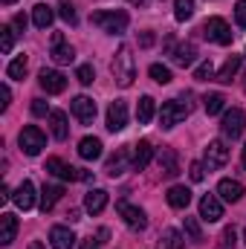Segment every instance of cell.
Here are the masks:
<instances>
[{
  "label": "cell",
  "instance_id": "cell-1",
  "mask_svg": "<svg viewBox=\"0 0 246 249\" xmlns=\"http://www.w3.org/2000/svg\"><path fill=\"white\" fill-rule=\"evenodd\" d=\"M110 70H113V78H116L119 87H130L133 84L136 64H133V55H130V47H119V53H116V58L110 64Z\"/></svg>",
  "mask_w": 246,
  "mask_h": 249
},
{
  "label": "cell",
  "instance_id": "cell-2",
  "mask_svg": "<svg viewBox=\"0 0 246 249\" xmlns=\"http://www.w3.org/2000/svg\"><path fill=\"white\" fill-rule=\"evenodd\" d=\"M90 20L102 29V32H107V35H119V32H124L127 29V12H122V9H113V12H93L90 15Z\"/></svg>",
  "mask_w": 246,
  "mask_h": 249
},
{
  "label": "cell",
  "instance_id": "cell-3",
  "mask_svg": "<svg viewBox=\"0 0 246 249\" xmlns=\"http://www.w3.org/2000/svg\"><path fill=\"white\" fill-rule=\"evenodd\" d=\"M18 145H20V151H23L26 157H38V154L47 148V136H44L41 127L26 124V127L20 130V136H18Z\"/></svg>",
  "mask_w": 246,
  "mask_h": 249
},
{
  "label": "cell",
  "instance_id": "cell-4",
  "mask_svg": "<svg viewBox=\"0 0 246 249\" xmlns=\"http://www.w3.org/2000/svg\"><path fill=\"white\" fill-rule=\"evenodd\" d=\"M191 113V105L183 102V99H171V102H165L162 105V110H159V124L162 127H174V124H180Z\"/></svg>",
  "mask_w": 246,
  "mask_h": 249
},
{
  "label": "cell",
  "instance_id": "cell-5",
  "mask_svg": "<svg viewBox=\"0 0 246 249\" xmlns=\"http://www.w3.org/2000/svg\"><path fill=\"white\" fill-rule=\"evenodd\" d=\"M203 35H206L209 41L220 44V47H229V44H232V29H229V23H226L223 18H209V20L203 23Z\"/></svg>",
  "mask_w": 246,
  "mask_h": 249
},
{
  "label": "cell",
  "instance_id": "cell-6",
  "mask_svg": "<svg viewBox=\"0 0 246 249\" xmlns=\"http://www.w3.org/2000/svg\"><path fill=\"white\" fill-rule=\"evenodd\" d=\"M47 171H50V174H55L58 180H70V183H75V180H90V174H87V171L67 165V162L58 160V157H50V160H47Z\"/></svg>",
  "mask_w": 246,
  "mask_h": 249
},
{
  "label": "cell",
  "instance_id": "cell-7",
  "mask_svg": "<svg viewBox=\"0 0 246 249\" xmlns=\"http://www.w3.org/2000/svg\"><path fill=\"white\" fill-rule=\"evenodd\" d=\"M244 124H246L244 110H241V107H232V110H226V113H223L220 130H223V136H226V139H238V136L244 133Z\"/></svg>",
  "mask_w": 246,
  "mask_h": 249
},
{
  "label": "cell",
  "instance_id": "cell-8",
  "mask_svg": "<svg viewBox=\"0 0 246 249\" xmlns=\"http://www.w3.org/2000/svg\"><path fill=\"white\" fill-rule=\"evenodd\" d=\"M229 162V148H226V142L223 139H214V142H209L206 145V168L209 171H214V168H223Z\"/></svg>",
  "mask_w": 246,
  "mask_h": 249
},
{
  "label": "cell",
  "instance_id": "cell-9",
  "mask_svg": "<svg viewBox=\"0 0 246 249\" xmlns=\"http://www.w3.org/2000/svg\"><path fill=\"white\" fill-rule=\"evenodd\" d=\"M70 110L81 124H93V119H96V102L90 96H75L70 102Z\"/></svg>",
  "mask_w": 246,
  "mask_h": 249
},
{
  "label": "cell",
  "instance_id": "cell-10",
  "mask_svg": "<svg viewBox=\"0 0 246 249\" xmlns=\"http://www.w3.org/2000/svg\"><path fill=\"white\" fill-rule=\"evenodd\" d=\"M38 84H41L50 96H55V93H64V90H67V75L58 72V70H41Z\"/></svg>",
  "mask_w": 246,
  "mask_h": 249
},
{
  "label": "cell",
  "instance_id": "cell-11",
  "mask_svg": "<svg viewBox=\"0 0 246 249\" xmlns=\"http://www.w3.org/2000/svg\"><path fill=\"white\" fill-rule=\"evenodd\" d=\"M127 165H133V157H130V151L127 148H116V154L107 160V165H105V174L107 177H119L127 171Z\"/></svg>",
  "mask_w": 246,
  "mask_h": 249
},
{
  "label": "cell",
  "instance_id": "cell-12",
  "mask_svg": "<svg viewBox=\"0 0 246 249\" xmlns=\"http://www.w3.org/2000/svg\"><path fill=\"white\" fill-rule=\"evenodd\" d=\"M200 217H203L206 223H217V220L223 217V203H220V197L206 194V197L200 200Z\"/></svg>",
  "mask_w": 246,
  "mask_h": 249
},
{
  "label": "cell",
  "instance_id": "cell-13",
  "mask_svg": "<svg viewBox=\"0 0 246 249\" xmlns=\"http://www.w3.org/2000/svg\"><path fill=\"white\" fill-rule=\"evenodd\" d=\"M116 212L122 214V220L130 226V229H145V223H148V217H145V212L139 209V206H130V203H119L116 206Z\"/></svg>",
  "mask_w": 246,
  "mask_h": 249
},
{
  "label": "cell",
  "instance_id": "cell-14",
  "mask_svg": "<svg viewBox=\"0 0 246 249\" xmlns=\"http://www.w3.org/2000/svg\"><path fill=\"white\" fill-rule=\"evenodd\" d=\"M124 124H127V105H124L122 99H116V102H110V107H107V130H124Z\"/></svg>",
  "mask_w": 246,
  "mask_h": 249
},
{
  "label": "cell",
  "instance_id": "cell-15",
  "mask_svg": "<svg viewBox=\"0 0 246 249\" xmlns=\"http://www.w3.org/2000/svg\"><path fill=\"white\" fill-rule=\"evenodd\" d=\"M12 200H15V206H18L20 212H29V209L35 206V186H32L29 180H23L20 186L15 188V194H12Z\"/></svg>",
  "mask_w": 246,
  "mask_h": 249
},
{
  "label": "cell",
  "instance_id": "cell-16",
  "mask_svg": "<svg viewBox=\"0 0 246 249\" xmlns=\"http://www.w3.org/2000/svg\"><path fill=\"white\" fill-rule=\"evenodd\" d=\"M151 160H154V145L148 139H142L139 145H133V165H130L133 171H145Z\"/></svg>",
  "mask_w": 246,
  "mask_h": 249
},
{
  "label": "cell",
  "instance_id": "cell-17",
  "mask_svg": "<svg viewBox=\"0 0 246 249\" xmlns=\"http://www.w3.org/2000/svg\"><path fill=\"white\" fill-rule=\"evenodd\" d=\"M50 247L53 249H72L75 247L72 229H67V226H53V229H50Z\"/></svg>",
  "mask_w": 246,
  "mask_h": 249
},
{
  "label": "cell",
  "instance_id": "cell-18",
  "mask_svg": "<svg viewBox=\"0 0 246 249\" xmlns=\"http://www.w3.org/2000/svg\"><path fill=\"white\" fill-rule=\"evenodd\" d=\"M78 157L87 160V162L99 160V157H102V139H96V136H84V139L78 142Z\"/></svg>",
  "mask_w": 246,
  "mask_h": 249
},
{
  "label": "cell",
  "instance_id": "cell-19",
  "mask_svg": "<svg viewBox=\"0 0 246 249\" xmlns=\"http://www.w3.org/2000/svg\"><path fill=\"white\" fill-rule=\"evenodd\" d=\"M105 206H107V191H105V188H93V191H87V197H84V209H87L90 214H102Z\"/></svg>",
  "mask_w": 246,
  "mask_h": 249
},
{
  "label": "cell",
  "instance_id": "cell-20",
  "mask_svg": "<svg viewBox=\"0 0 246 249\" xmlns=\"http://www.w3.org/2000/svg\"><path fill=\"white\" fill-rule=\"evenodd\" d=\"M15 235H18V217L9 214V212H3V214H0V244L9 247V244L15 241Z\"/></svg>",
  "mask_w": 246,
  "mask_h": 249
},
{
  "label": "cell",
  "instance_id": "cell-21",
  "mask_svg": "<svg viewBox=\"0 0 246 249\" xmlns=\"http://www.w3.org/2000/svg\"><path fill=\"white\" fill-rule=\"evenodd\" d=\"M217 194H220V200H226V203H238V200L244 197V186H241L238 180H220V183H217Z\"/></svg>",
  "mask_w": 246,
  "mask_h": 249
},
{
  "label": "cell",
  "instance_id": "cell-22",
  "mask_svg": "<svg viewBox=\"0 0 246 249\" xmlns=\"http://www.w3.org/2000/svg\"><path fill=\"white\" fill-rule=\"evenodd\" d=\"M241 64H244V61H241V55H229V58H226V64L217 70V75H214V78H217L220 84H232V78L241 72Z\"/></svg>",
  "mask_w": 246,
  "mask_h": 249
},
{
  "label": "cell",
  "instance_id": "cell-23",
  "mask_svg": "<svg viewBox=\"0 0 246 249\" xmlns=\"http://www.w3.org/2000/svg\"><path fill=\"white\" fill-rule=\"evenodd\" d=\"M61 197H64V186H44V191H41V212L44 214L53 212Z\"/></svg>",
  "mask_w": 246,
  "mask_h": 249
},
{
  "label": "cell",
  "instance_id": "cell-24",
  "mask_svg": "<svg viewBox=\"0 0 246 249\" xmlns=\"http://www.w3.org/2000/svg\"><path fill=\"white\" fill-rule=\"evenodd\" d=\"M165 197H168V206H171V209H185V206L191 203V188H185V186H171Z\"/></svg>",
  "mask_w": 246,
  "mask_h": 249
},
{
  "label": "cell",
  "instance_id": "cell-25",
  "mask_svg": "<svg viewBox=\"0 0 246 249\" xmlns=\"http://www.w3.org/2000/svg\"><path fill=\"white\" fill-rule=\"evenodd\" d=\"M50 124H53V136L64 142L67 136H70V124H67V113L64 110H53L50 113Z\"/></svg>",
  "mask_w": 246,
  "mask_h": 249
},
{
  "label": "cell",
  "instance_id": "cell-26",
  "mask_svg": "<svg viewBox=\"0 0 246 249\" xmlns=\"http://www.w3.org/2000/svg\"><path fill=\"white\" fill-rule=\"evenodd\" d=\"M53 20H55V12H53V6H47V3H38V6L32 9V23H35L38 29H47Z\"/></svg>",
  "mask_w": 246,
  "mask_h": 249
},
{
  "label": "cell",
  "instance_id": "cell-27",
  "mask_svg": "<svg viewBox=\"0 0 246 249\" xmlns=\"http://www.w3.org/2000/svg\"><path fill=\"white\" fill-rule=\"evenodd\" d=\"M159 168H162V174H165V177H177V174H180V160H177V151L165 148V151H162V157H159Z\"/></svg>",
  "mask_w": 246,
  "mask_h": 249
},
{
  "label": "cell",
  "instance_id": "cell-28",
  "mask_svg": "<svg viewBox=\"0 0 246 249\" xmlns=\"http://www.w3.org/2000/svg\"><path fill=\"white\" fill-rule=\"evenodd\" d=\"M171 58H174L177 67H191V64L197 61V47H194V44H180Z\"/></svg>",
  "mask_w": 246,
  "mask_h": 249
},
{
  "label": "cell",
  "instance_id": "cell-29",
  "mask_svg": "<svg viewBox=\"0 0 246 249\" xmlns=\"http://www.w3.org/2000/svg\"><path fill=\"white\" fill-rule=\"evenodd\" d=\"M50 55H53V61L58 64V67L75 61V50H72L70 44H64V41L61 44H53V53H50Z\"/></svg>",
  "mask_w": 246,
  "mask_h": 249
},
{
  "label": "cell",
  "instance_id": "cell-30",
  "mask_svg": "<svg viewBox=\"0 0 246 249\" xmlns=\"http://www.w3.org/2000/svg\"><path fill=\"white\" fill-rule=\"evenodd\" d=\"M154 113H157L154 99H151V96H142L139 105H136V119H139V124H148L151 119H154Z\"/></svg>",
  "mask_w": 246,
  "mask_h": 249
},
{
  "label": "cell",
  "instance_id": "cell-31",
  "mask_svg": "<svg viewBox=\"0 0 246 249\" xmlns=\"http://www.w3.org/2000/svg\"><path fill=\"white\" fill-rule=\"evenodd\" d=\"M157 249H185L183 235H180L177 229H165V232L159 235V244H157Z\"/></svg>",
  "mask_w": 246,
  "mask_h": 249
},
{
  "label": "cell",
  "instance_id": "cell-32",
  "mask_svg": "<svg viewBox=\"0 0 246 249\" xmlns=\"http://www.w3.org/2000/svg\"><path fill=\"white\" fill-rule=\"evenodd\" d=\"M223 105H226V99H223L220 93H206V96H203V107H206L209 116H217V113L223 110Z\"/></svg>",
  "mask_w": 246,
  "mask_h": 249
},
{
  "label": "cell",
  "instance_id": "cell-33",
  "mask_svg": "<svg viewBox=\"0 0 246 249\" xmlns=\"http://www.w3.org/2000/svg\"><path fill=\"white\" fill-rule=\"evenodd\" d=\"M26 64H29V61H26V55H18L15 61L6 67V75H9V78H15V81H20V78L26 75Z\"/></svg>",
  "mask_w": 246,
  "mask_h": 249
},
{
  "label": "cell",
  "instance_id": "cell-34",
  "mask_svg": "<svg viewBox=\"0 0 246 249\" xmlns=\"http://www.w3.org/2000/svg\"><path fill=\"white\" fill-rule=\"evenodd\" d=\"M151 78L157 81V84H171V70L165 67V64H151Z\"/></svg>",
  "mask_w": 246,
  "mask_h": 249
},
{
  "label": "cell",
  "instance_id": "cell-35",
  "mask_svg": "<svg viewBox=\"0 0 246 249\" xmlns=\"http://www.w3.org/2000/svg\"><path fill=\"white\" fill-rule=\"evenodd\" d=\"M194 15V0H174V18L177 20H188Z\"/></svg>",
  "mask_w": 246,
  "mask_h": 249
},
{
  "label": "cell",
  "instance_id": "cell-36",
  "mask_svg": "<svg viewBox=\"0 0 246 249\" xmlns=\"http://www.w3.org/2000/svg\"><path fill=\"white\" fill-rule=\"evenodd\" d=\"M12 47H15V26H3L0 29V53H12Z\"/></svg>",
  "mask_w": 246,
  "mask_h": 249
},
{
  "label": "cell",
  "instance_id": "cell-37",
  "mask_svg": "<svg viewBox=\"0 0 246 249\" xmlns=\"http://www.w3.org/2000/svg\"><path fill=\"white\" fill-rule=\"evenodd\" d=\"M75 78H78V84L90 87V84L96 81V70H93V64H81V67L75 70Z\"/></svg>",
  "mask_w": 246,
  "mask_h": 249
},
{
  "label": "cell",
  "instance_id": "cell-38",
  "mask_svg": "<svg viewBox=\"0 0 246 249\" xmlns=\"http://www.w3.org/2000/svg\"><path fill=\"white\" fill-rule=\"evenodd\" d=\"M214 75V64H211V58L209 61H203L197 70H194V81H209Z\"/></svg>",
  "mask_w": 246,
  "mask_h": 249
},
{
  "label": "cell",
  "instance_id": "cell-39",
  "mask_svg": "<svg viewBox=\"0 0 246 249\" xmlns=\"http://www.w3.org/2000/svg\"><path fill=\"white\" fill-rule=\"evenodd\" d=\"M183 229H185V235H188L191 241H203V232H200V223H197L194 217H185V220H183Z\"/></svg>",
  "mask_w": 246,
  "mask_h": 249
},
{
  "label": "cell",
  "instance_id": "cell-40",
  "mask_svg": "<svg viewBox=\"0 0 246 249\" xmlns=\"http://www.w3.org/2000/svg\"><path fill=\"white\" fill-rule=\"evenodd\" d=\"M58 15H61L64 20L70 23V26H75V9H72V0H61V6H58Z\"/></svg>",
  "mask_w": 246,
  "mask_h": 249
},
{
  "label": "cell",
  "instance_id": "cell-41",
  "mask_svg": "<svg viewBox=\"0 0 246 249\" xmlns=\"http://www.w3.org/2000/svg\"><path fill=\"white\" fill-rule=\"evenodd\" d=\"M235 241H238V232L229 226V229H223V235H220V244L217 249H235Z\"/></svg>",
  "mask_w": 246,
  "mask_h": 249
},
{
  "label": "cell",
  "instance_id": "cell-42",
  "mask_svg": "<svg viewBox=\"0 0 246 249\" xmlns=\"http://www.w3.org/2000/svg\"><path fill=\"white\" fill-rule=\"evenodd\" d=\"M188 174H191L194 183H203V177H206V165H203V162H191V165H188Z\"/></svg>",
  "mask_w": 246,
  "mask_h": 249
},
{
  "label": "cell",
  "instance_id": "cell-43",
  "mask_svg": "<svg viewBox=\"0 0 246 249\" xmlns=\"http://www.w3.org/2000/svg\"><path fill=\"white\" fill-rule=\"evenodd\" d=\"M32 113H35V116H47V113H53V110H50V105H47L44 99H32Z\"/></svg>",
  "mask_w": 246,
  "mask_h": 249
},
{
  "label": "cell",
  "instance_id": "cell-44",
  "mask_svg": "<svg viewBox=\"0 0 246 249\" xmlns=\"http://www.w3.org/2000/svg\"><path fill=\"white\" fill-rule=\"evenodd\" d=\"M235 20H238V26L246 29V0H238V6H235Z\"/></svg>",
  "mask_w": 246,
  "mask_h": 249
},
{
  "label": "cell",
  "instance_id": "cell-45",
  "mask_svg": "<svg viewBox=\"0 0 246 249\" xmlns=\"http://www.w3.org/2000/svg\"><path fill=\"white\" fill-rule=\"evenodd\" d=\"M9 102H12V93H9V87L3 84V87H0V110H6Z\"/></svg>",
  "mask_w": 246,
  "mask_h": 249
},
{
  "label": "cell",
  "instance_id": "cell-46",
  "mask_svg": "<svg viewBox=\"0 0 246 249\" xmlns=\"http://www.w3.org/2000/svg\"><path fill=\"white\" fill-rule=\"evenodd\" d=\"M139 44H142V47H154V35H151V32H145V35L139 38Z\"/></svg>",
  "mask_w": 246,
  "mask_h": 249
},
{
  "label": "cell",
  "instance_id": "cell-47",
  "mask_svg": "<svg viewBox=\"0 0 246 249\" xmlns=\"http://www.w3.org/2000/svg\"><path fill=\"white\" fill-rule=\"evenodd\" d=\"M0 200H3V203H6V200H12V191H9V186H6V183L0 186Z\"/></svg>",
  "mask_w": 246,
  "mask_h": 249
},
{
  "label": "cell",
  "instance_id": "cell-48",
  "mask_svg": "<svg viewBox=\"0 0 246 249\" xmlns=\"http://www.w3.org/2000/svg\"><path fill=\"white\" fill-rule=\"evenodd\" d=\"M15 29H26V18L23 15H15Z\"/></svg>",
  "mask_w": 246,
  "mask_h": 249
},
{
  "label": "cell",
  "instance_id": "cell-49",
  "mask_svg": "<svg viewBox=\"0 0 246 249\" xmlns=\"http://www.w3.org/2000/svg\"><path fill=\"white\" fill-rule=\"evenodd\" d=\"M81 249H99V241H93V238H90V241H84V244H81Z\"/></svg>",
  "mask_w": 246,
  "mask_h": 249
},
{
  "label": "cell",
  "instance_id": "cell-50",
  "mask_svg": "<svg viewBox=\"0 0 246 249\" xmlns=\"http://www.w3.org/2000/svg\"><path fill=\"white\" fill-rule=\"evenodd\" d=\"M241 162H244V168H246V142H244V151H241Z\"/></svg>",
  "mask_w": 246,
  "mask_h": 249
},
{
  "label": "cell",
  "instance_id": "cell-51",
  "mask_svg": "<svg viewBox=\"0 0 246 249\" xmlns=\"http://www.w3.org/2000/svg\"><path fill=\"white\" fill-rule=\"evenodd\" d=\"M29 249H44V244H29Z\"/></svg>",
  "mask_w": 246,
  "mask_h": 249
},
{
  "label": "cell",
  "instance_id": "cell-52",
  "mask_svg": "<svg viewBox=\"0 0 246 249\" xmlns=\"http://www.w3.org/2000/svg\"><path fill=\"white\" fill-rule=\"evenodd\" d=\"M127 3H133V6H142V3H145V0H127Z\"/></svg>",
  "mask_w": 246,
  "mask_h": 249
},
{
  "label": "cell",
  "instance_id": "cell-53",
  "mask_svg": "<svg viewBox=\"0 0 246 249\" xmlns=\"http://www.w3.org/2000/svg\"><path fill=\"white\" fill-rule=\"evenodd\" d=\"M12 3H15V0H3V6H12Z\"/></svg>",
  "mask_w": 246,
  "mask_h": 249
},
{
  "label": "cell",
  "instance_id": "cell-54",
  "mask_svg": "<svg viewBox=\"0 0 246 249\" xmlns=\"http://www.w3.org/2000/svg\"><path fill=\"white\" fill-rule=\"evenodd\" d=\"M244 241H246V232H244Z\"/></svg>",
  "mask_w": 246,
  "mask_h": 249
}]
</instances>
